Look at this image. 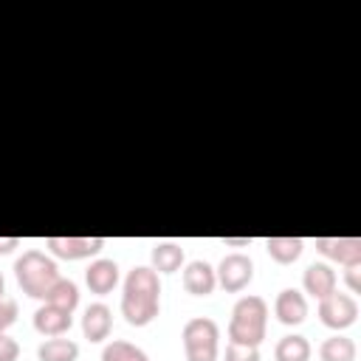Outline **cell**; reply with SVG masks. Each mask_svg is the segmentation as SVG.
Wrapping results in <instances>:
<instances>
[{"instance_id":"6da1fadb","label":"cell","mask_w":361,"mask_h":361,"mask_svg":"<svg viewBox=\"0 0 361 361\" xmlns=\"http://www.w3.org/2000/svg\"><path fill=\"white\" fill-rule=\"evenodd\" d=\"M161 310V279L152 268L135 265L124 276L121 290V316L133 327H147Z\"/></svg>"},{"instance_id":"7a4b0ae2","label":"cell","mask_w":361,"mask_h":361,"mask_svg":"<svg viewBox=\"0 0 361 361\" xmlns=\"http://www.w3.org/2000/svg\"><path fill=\"white\" fill-rule=\"evenodd\" d=\"M268 327V302L262 296H243L231 307L228 319V341L259 347Z\"/></svg>"},{"instance_id":"3957f363","label":"cell","mask_w":361,"mask_h":361,"mask_svg":"<svg viewBox=\"0 0 361 361\" xmlns=\"http://www.w3.org/2000/svg\"><path fill=\"white\" fill-rule=\"evenodd\" d=\"M14 276H17V285L23 288L25 296L45 299V293L51 290V285L59 279V268H56L54 257H48L45 251L28 248L14 262Z\"/></svg>"},{"instance_id":"277c9868","label":"cell","mask_w":361,"mask_h":361,"mask_svg":"<svg viewBox=\"0 0 361 361\" xmlns=\"http://www.w3.org/2000/svg\"><path fill=\"white\" fill-rule=\"evenodd\" d=\"M183 353L186 361H217V350H220V327L214 319L206 316H195L183 324Z\"/></svg>"},{"instance_id":"5b68a950","label":"cell","mask_w":361,"mask_h":361,"mask_svg":"<svg viewBox=\"0 0 361 361\" xmlns=\"http://www.w3.org/2000/svg\"><path fill=\"white\" fill-rule=\"evenodd\" d=\"M214 276H217V285L226 293H240L254 279V262H251L248 254H240V251L226 254L220 259V265L214 268Z\"/></svg>"},{"instance_id":"8992f818","label":"cell","mask_w":361,"mask_h":361,"mask_svg":"<svg viewBox=\"0 0 361 361\" xmlns=\"http://www.w3.org/2000/svg\"><path fill=\"white\" fill-rule=\"evenodd\" d=\"M319 319H322L324 327H330L336 333L338 330H347L358 319V302H355V296L333 290L330 296L319 299Z\"/></svg>"},{"instance_id":"52a82bcc","label":"cell","mask_w":361,"mask_h":361,"mask_svg":"<svg viewBox=\"0 0 361 361\" xmlns=\"http://www.w3.org/2000/svg\"><path fill=\"white\" fill-rule=\"evenodd\" d=\"M45 248L59 259H87L104 248L102 237H48Z\"/></svg>"},{"instance_id":"ba28073f","label":"cell","mask_w":361,"mask_h":361,"mask_svg":"<svg viewBox=\"0 0 361 361\" xmlns=\"http://www.w3.org/2000/svg\"><path fill=\"white\" fill-rule=\"evenodd\" d=\"M316 251L344 268L361 265V240L358 237H316Z\"/></svg>"},{"instance_id":"9c48e42d","label":"cell","mask_w":361,"mask_h":361,"mask_svg":"<svg viewBox=\"0 0 361 361\" xmlns=\"http://www.w3.org/2000/svg\"><path fill=\"white\" fill-rule=\"evenodd\" d=\"M118 265H116V259H104V257H99V259H93L90 265H87V271H85V282H87V288H90V293H96V296H107L116 285H118Z\"/></svg>"},{"instance_id":"30bf717a","label":"cell","mask_w":361,"mask_h":361,"mask_svg":"<svg viewBox=\"0 0 361 361\" xmlns=\"http://www.w3.org/2000/svg\"><path fill=\"white\" fill-rule=\"evenodd\" d=\"M274 313H276V319H279L282 324H288V327L302 324V322L307 319V299H305V293H299L296 288L279 290V296H276V302H274Z\"/></svg>"},{"instance_id":"8fae6325","label":"cell","mask_w":361,"mask_h":361,"mask_svg":"<svg viewBox=\"0 0 361 361\" xmlns=\"http://www.w3.org/2000/svg\"><path fill=\"white\" fill-rule=\"evenodd\" d=\"M71 324H73V316L68 310H59V307L48 305V302H42L34 313V330L39 336H51V338L65 336L71 330Z\"/></svg>"},{"instance_id":"7c38bea8","label":"cell","mask_w":361,"mask_h":361,"mask_svg":"<svg viewBox=\"0 0 361 361\" xmlns=\"http://www.w3.org/2000/svg\"><path fill=\"white\" fill-rule=\"evenodd\" d=\"M113 330V310L104 305V302H96V305H87L85 316H82V333L90 344H99L110 336Z\"/></svg>"},{"instance_id":"4fadbf2b","label":"cell","mask_w":361,"mask_h":361,"mask_svg":"<svg viewBox=\"0 0 361 361\" xmlns=\"http://www.w3.org/2000/svg\"><path fill=\"white\" fill-rule=\"evenodd\" d=\"M183 288H186V293H192V296H209V293L217 288L214 268H212L206 259H192V262L183 268Z\"/></svg>"},{"instance_id":"5bb4252c","label":"cell","mask_w":361,"mask_h":361,"mask_svg":"<svg viewBox=\"0 0 361 361\" xmlns=\"http://www.w3.org/2000/svg\"><path fill=\"white\" fill-rule=\"evenodd\" d=\"M302 285H305V293H310L313 299H324L336 290V271L327 262H313L305 268Z\"/></svg>"},{"instance_id":"9a60e30c","label":"cell","mask_w":361,"mask_h":361,"mask_svg":"<svg viewBox=\"0 0 361 361\" xmlns=\"http://www.w3.org/2000/svg\"><path fill=\"white\" fill-rule=\"evenodd\" d=\"M149 257H152V271H155V274H175V271H180V265H183V259H186L180 243H172V240L155 243Z\"/></svg>"},{"instance_id":"2e32d148","label":"cell","mask_w":361,"mask_h":361,"mask_svg":"<svg viewBox=\"0 0 361 361\" xmlns=\"http://www.w3.org/2000/svg\"><path fill=\"white\" fill-rule=\"evenodd\" d=\"M265 251H268V257H271L274 262L290 265V262H296V259L302 257L305 243H302L299 237H268V240H265Z\"/></svg>"},{"instance_id":"e0dca14e","label":"cell","mask_w":361,"mask_h":361,"mask_svg":"<svg viewBox=\"0 0 361 361\" xmlns=\"http://www.w3.org/2000/svg\"><path fill=\"white\" fill-rule=\"evenodd\" d=\"M37 358L39 361H76L79 358V344L73 338H48L37 347Z\"/></svg>"},{"instance_id":"ac0fdd59","label":"cell","mask_w":361,"mask_h":361,"mask_svg":"<svg viewBox=\"0 0 361 361\" xmlns=\"http://www.w3.org/2000/svg\"><path fill=\"white\" fill-rule=\"evenodd\" d=\"M42 302H48V305H54V307H59V310L73 313L76 305H79V288H76L73 279H62V276H59V279L51 285V290L45 293Z\"/></svg>"},{"instance_id":"d6986e66","label":"cell","mask_w":361,"mask_h":361,"mask_svg":"<svg viewBox=\"0 0 361 361\" xmlns=\"http://www.w3.org/2000/svg\"><path fill=\"white\" fill-rule=\"evenodd\" d=\"M355 353H358L355 350V341L347 338V336H341V333L324 338L322 347H319V358L322 361H355Z\"/></svg>"},{"instance_id":"ffe728a7","label":"cell","mask_w":361,"mask_h":361,"mask_svg":"<svg viewBox=\"0 0 361 361\" xmlns=\"http://www.w3.org/2000/svg\"><path fill=\"white\" fill-rule=\"evenodd\" d=\"M274 358L276 361H310V341L305 336H282L276 341V350H274Z\"/></svg>"},{"instance_id":"44dd1931","label":"cell","mask_w":361,"mask_h":361,"mask_svg":"<svg viewBox=\"0 0 361 361\" xmlns=\"http://www.w3.org/2000/svg\"><path fill=\"white\" fill-rule=\"evenodd\" d=\"M102 361H149V355H147L141 347L116 338V341L104 344V350H102Z\"/></svg>"},{"instance_id":"7402d4cb","label":"cell","mask_w":361,"mask_h":361,"mask_svg":"<svg viewBox=\"0 0 361 361\" xmlns=\"http://www.w3.org/2000/svg\"><path fill=\"white\" fill-rule=\"evenodd\" d=\"M226 361H259V347H248V344H234V341H228V347H226Z\"/></svg>"},{"instance_id":"603a6c76","label":"cell","mask_w":361,"mask_h":361,"mask_svg":"<svg viewBox=\"0 0 361 361\" xmlns=\"http://www.w3.org/2000/svg\"><path fill=\"white\" fill-rule=\"evenodd\" d=\"M14 322H17V302L8 299V296H3L0 299V333H6Z\"/></svg>"},{"instance_id":"cb8c5ba5","label":"cell","mask_w":361,"mask_h":361,"mask_svg":"<svg viewBox=\"0 0 361 361\" xmlns=\"http://www.w3.org/2000/svg\"><path fill=\"white\" fill-rule=\"evenodd\" d=\"M20 358V344L8 336H0V361H17Z\"/></svg>"},{"instance_id":"d4e9b609","label":"cell","mask_w":361,"mask_h":361,"mask_svg":"<svg viewBox=\"0 0 361 361\" xmlns=\"http://www.w3.org/2000/svg\"><path fill=\"white\" fill-rule=\"evenodd\" d=\"M344 276H347V285H350V293H358V265H350V268L344 271Z\"/></svg>"},{"instance_id":"484cf974","label":"cell","mask_w":361,"mask_h":361,"mask_svg":"<svg viewBox=\"0 0 361 361\" xmlns=\"http://www.w3.org/2000/svg\"><path fill=\"white\" fill-rule=\"evenodd\" d=\"M20 237H0V254H11L14 248H20Z\"/></svg>"},{"instance_id":"4316f807","label":"cell","mask_w":361,"mask_h":361,"mask_svg":"<svg viewBox=\"0 0 361 361\" xmlns=\"http://www.w3.org/2000/svg\"><path fill=\"white\" fill-rule=\"evenodd\" d=\"M223 243H226V245H248L251 240H248V237H240V240H223Z\"/></svg>"},{"instance_id":"83f0119b","label":"cell","mask_w":361,"mask_h":361,"mask_svg":"<svg viewBox=\"0 0 361 361\" xmlns=\"http://www.w3.org/2000/svg\"><path fill=\"white\" fill-rule=\"evenodd\" d=\"M3 293H6V279H3V271H0V299H3Z\"/></svg>"}]
</instances>
